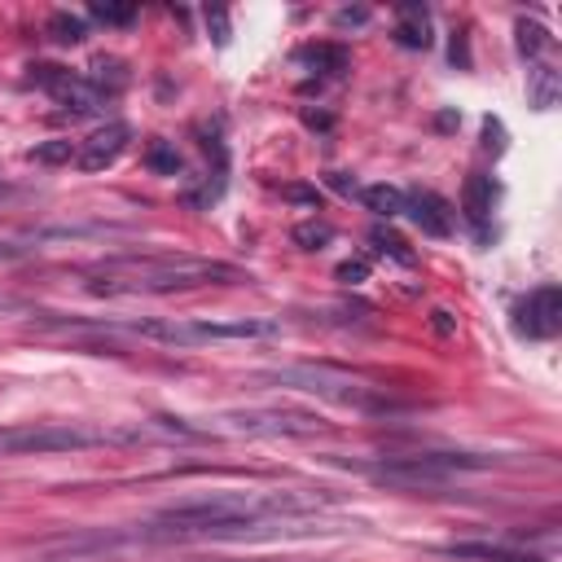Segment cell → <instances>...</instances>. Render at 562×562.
<instances>
[{
  "label": "cell",
  "mask_w": 562,
  "mask_h": 562,
  "mask_svg": "<svg viewBox=\"0 0 562 562\" xmlns=\"http://www.w3.org/2000/svg\"><path fill=\"white\" fill-rule=\"evenodd\" d=\"M321 505H329L325 492H211L167 505L149 527L158 536H246Z\"/></svg>",
  "instance_id": "6da1fadb"
},
{
  "label": "cell",
  "mask_w": 562,
  "mask_h": 562,
  "mask_svg": "<svg viewBox=\"0 0 562 562\" xmlns=\"http://www.w3.org/2000/svg\"><path fill=\"white\" fill-rule=\"evenodd\" d=\"M246 281L241 268L224 259H189V255H145V259H110L88 290L97 294H176L198 285H228Z\"/></svg>",
  "instance_id": "7a4b0ae2"
},
{
  "label": "cell",
  "mask_w": 562,
  "mask_h": 562,
  "mask_svg": "<svg viewBox=\"0 0 562 562\" xmlns=\"http://www.w3.org/2000/svg\"><path fill=\"white\" fill-rule=\"evenodd\" d=\"M114 439L110 430L79 426V422H22L0 430V457H40V452H75V448H97Z\"/></svg>",
  "instance_id": "3957f363"
},
{
  "label": "cell",
  "mask_w": 562,
  "mask_h": 562,
  "mask_svg": "<svg viewBox=\"0 0 562 562\" xmlns=\"http://www.w3.org/2000/svg\"><path fill=\"white\" fill-rule=\"evenodd\" d=\"M487 457H470V452H417V457H391L382 465H369L373 479L382 483H404V487H426V483H443L457 470H483Z\"/></svg>",
  "instance_id": "277c9868"
},
{
  "label": "cell",
  "mask_w": 562,
  "mask_h": 562,
  "mask_svg": "<svg viewBox=\"0 0 562 562\" xmlns=\"http://www.w3.org/2000/svg\"><path fill=\"white\" fill-rule=\"evenodd\" d=\"M268 382L277 386H290V391H307V395H325V400H338V404H360V408H382L364 382H356L351 373H338V369H325V364H290V369H277L268 373Z\"/></svg>",
  "instance_id": "5b68a950"
},
{
  "label": "cell",
  "mask_w": 562,
  "mask_h": 562,
  "mask_svg": "<svg viewBox=\"0 0 562 562\" xmlns=\"http://www.w3.org/2000/svg\"><path fill=\"white\" fill-rule=\"evenodd\" d=\"M220 430L233 435H316L325 422L303 408H228L220 413Z\"/></svg>",
  "instance_id": "8992f818"
},
{
  "label": "cell",
  "mask_w": 562,
  "mask_h": 562,
  "mask_svg": "<svg viewBox=\"0 0 562 562\" xmlns=\"http://www.w3.org/2000/svg\"><path fill=\"white\" fill-rule=\"evenodd\" d=\"M31 83H40L66 114H75V119H83V114H97L101 110V97L88 88V79L83 75H70L66 66H31Z\"/></svg>",
  "instance_id": "52a82bcc"
},
{
  "label": "cell",
  "mask_w": 562,
  "mask_h": 562,
  "mask_svg": "<svg viewBox=\"0 0 562 562\" xmlns=\"http://www.w3.org/2000/svg\"><path fill=\"white\" fill-rule=\"evenodd\" d=\"M514 329L527 334V338H553L562 329V290L558 285H536L514 307Z\"/></svg>",
  "instance_id": "ba28073f"
},
{
  "label": "cell",
  "mask_w": 562,
  "mask_h": 562,
  "mask_svg": "<svg viewBox=\"0 0 562 562\" xmlns=\"http://www.w3.org/2000/svg\"><path fill=\"white\" fill-rule=\"evenodd\" d=\"M189 325V347L193 342H250V338H272L281 321L272 316H233V321H184Z\"/></svg>",
  "instance_id": "9c48e42d"
},
{
  "label": "cell",
  "mask_w": 562,
  "mask_h": 562,
  "mask_svg": "<svg viewBox=\"0 0 562 562\" xmlns=\"http://www.w3.org/2000/svg\"><path fill=\"white\" fill-rule=\"evenodd\" d=\"M127 140H132V127L127 123H105V127H97L79 149H75V162L83 167V171H105L123 149H127Z\"/></svg>",
  "instance_id": "30bf717a"
},
{
  "label": "cell",
  "mask_w": 562,
  "mask_h": 562,
  "mask_svg": "<svg viewBox=\"0 0 562 562\" xmlns=\"http://www.w3.org/2000/svg\"><path fill=\"white\" fill-rule=\"evenodd\" d=\"M400 215H408L426 237H448V233H452L448 202H443L439 193H430V189H413V193H404V211H400Z\"/></svg>",
  "instance_id": "8fae6325"
},
{
  "label": "cell",
  "mask_w": 562,
  "mask_h": 562,
  "mask_svg": "<svg viewBox=\"0 0 562 562\" xmlns=\"http://www.w3.org/2000/svg\"><path fill=\"white\" fill-rule=\"evenodd\" d=\"M448 558H470V562H544L527 549H509V544H487V540H465V544H443Z\"/></svg>",
  "instance_id": "7c38bea8"
},
{
  "label": "cell",
  "mask_w": 562,
  "mask_h": 562,
  "mask_svg": "<svg viewBox=\"0 0 562 562\" xmlns=\"http://www.w3.org/2000/svg\"><path fill=\"white\" fill-rule=\"evenodd\" d=\"M395 40L404 48H430V13L422 4H400L395 9Z\"/></svg>",
  "instance_id": "4fadbf2b"
},
{
  "label": "cell",
  "mask_w": 562,
  "mask_h": 562,
  "mask_svg": "<svg viewBox=\"0 0 562 562\" xmlns=\"http://www.w3.org/2000/svg\"><path fill=\"white\" fill-rule=\"evenodd\" d=\"M492 202H496V184H492V176H470L465 180V189H461V206H465V215H470V224H479L483 228V220L492 215Z\"/></svg>",
  "instance_id": "5bb4252c"
},
{
  "label": "cell",
  "mask_w": 562,
  "mask_h": 562,
  "mask_svg": "<svg viewBox=\"0 0 562 562\" xmlns=\"http://www.w3.org/2000/svg\"><path fill=\"white\" fill-rule=\"evenodd\" d=\"M83 79H88V88H92L97 97H114V92H123V88H127V79H132V75H127V66H123L119 57H97V61H92V70H88Z\"/></svg>",
  "instance_id": "9a60e30c"
},
{
  "label": "cell",
  "mask_w": 562,
  "mask_h": 562,
  "mask_svg": "<svg viewBox=\"0 0 562 562\" xmlns=\"http://www.w3.org/2000/svg\"><path fill=\"white\" fill-rule=\"evenodd\" d=\"M360 202L373 211V215H400L404 211V193L395 189V184H369V189H360Z\"/></svg>",
  "instance_id": "2e32d148"
},
{
  "label": "cell",
  "mask_w": 562,
  "mask_h": 562,
  "mask_svg": "<svg viewBox=\"0 0 562 562\" xmlns=\"http://www.w3.org/2000/svg\"><path fill=\"white\" fill-rule=\"evenodd\" d=\"M527 79H531V105H536V110H549V105L558 101V70L540 61V66L527 70Z\"/></svg>",
  "instance_id": "e0dca14e"
},
{
  "label": "cell",
  "mask_w": 562,
  "mask_h": 562,
  "mask_svg": "<svg viewBox=\"0 0 562 562\" xmlns=\"http://www.w3.org/2000/svg\"><path fill=\"white\" fill-rule=\"evenodd\" d=\"M299 61H307V66H316L321 75H338V70L347 66V53H342L338 44H307V48L299 53Z\"/></svg>",
  "instance_id": "ac0fdd59"
},
{
  "label": "cell",
  "mask_w": 562,
  "mask_h": 562,
  "mask_svg": "<svg viewBox=\"0 0 562 562\" xmlns=\"http://www.w3.org/2000/svg\"><path fill=\"white\" fill-rule=\"evenodd\" d=\"M145 167L158 176H180V149L171 140H149L145 149Z\"/></svg>",
  "instance_id": "d6986e66"
},
{
  "label": "cell",
  "mask_w": 562,
  "mask_h": 562,
  "mask_svg": "<svg viewBox=\"0 0 562 562\" xmlns=\"http://www.w3.org/2000/svg\"><path fill=\"white\" fill-rule=\"evenodd\" d=\"M44 31H48V40H57V44H79V40L88 35L83 18H75V13H53Z\"/></svg>",
  "instance_id": "ffe728a7"
},
{
  "label": "cell",
  "mask_w": 562,
  "mask_h": 562,
  "mask_svg": "<svg viewBox=\"0 0 562 562\" xmlns=\"http://www.w3.org/2000/svg\"><path fill=\"white\" fill-rule=\"evenodd\" d=\"M303 250H321L329 237H334V228L325 224V220H303V224H294V233H290Z\"/></svg>",
  "instance_id": "44dd1931"
},
{
  "label": "cell",
  "mask_w": 562,
  "mask_h": 562,
  "mask_svg": "<svg viewBox=\"0 0 562 562\" xmlns=\"http://www.w3.org/2000/svg\"><path fill=\"white\" fill-rule=\"evenodd\" d=\"M544 44H549V31H544L540 22H527V18H522V22H518V48H522V57H536Z\"/></svg>",
  "instance_id": "7402d4cb"
},
{
  "label": "cell",
  "mask_w": 562,
  "mask_h": 562,
  "mask_svg": "<svg viewBox=\"0 0 562 562\" xmlns=\"http://www.w3.org/2000/svg\"><path fill=\"white\" fill-rule=\"evenodd\" d=\"M92 18L105 26H127L136 18V4H92Z\"/></svg>",
  "instance_id": "603a6c76"
},
{
  "label": "cell",
  "mask_w": 562,
  "mask_h": 562,
  "mask_svg": "<svg viewBox=\"0 0 562 562\" xmlns=\"http://www.w3.org/2000/svg\"><path fill=\"white\" fill-rule=\"evenodd\" d=\"M31 158L35 162H70L75 158V145L70 140H48V145H35Z\"/></svg>",
  "instance_id": "cb8c5ba5"
},
{
  "label": "cell",
  "mask_w": 562,
  "mask_h": 562,
  "mask_svg": "<svg viewBox=\"0 0 562 562\" xmlns=\"http://www.w3.org/2000/svg\"><path fill=\"white\" fill-rule=\"evenodd\" d=\"M373 246L386 250V255H395L400 263H413V250H404V241H400L395 233H382V228H378V233H373Z\"/></svg>",
  "instance_id": "d4e9b609"
},
{
  "label": "cell",
  "mask_w": 562,
  "mask_h": 562,
  "mask_svg": "<svg viewBox=\"0 0 562 562\" xmlns=\"http://www.w3.org/2000/svg\"><path fill=\"white\" fill-rule=\"evenodd\" d=\"M364 277H369V259H364V255L338 263V281H364Z\"/></svg>",
  "instance_id": "484cf974"
},
{
  "label": "cell",
  "mask_w": 562,
  "mask_h": 562,
  "mask_svg": "<svg viewBox=\"0 0 562 562\" xmlns=\"http://www.w3.org/2000/svg\"><path fill=\"white\" fill-rule=\"evenodd\" d=\"M206 26H215V40H220V44L228 40V18H224V9H206Z\"/></svg>",
  "instance_id": "4316f807"
},
{
  "label": "cell",
  "mask_w": 562,
  "mask_h": 562,
  "mask_svg": "<svg viewBox=\"0 0 562 562\" xmlns=\"http://www.w3.org/2000/svg\"><path fill=\"white\" fill-rule=\"evenodd\" d=\"M9 255H13V250H4V246H0V259H9Z\"/></svg>",
  "instance_id": "83f0119b"
}]
</instances>
